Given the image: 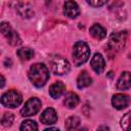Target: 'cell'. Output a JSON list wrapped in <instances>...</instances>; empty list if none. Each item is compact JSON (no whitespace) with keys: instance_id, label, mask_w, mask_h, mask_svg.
<instances>
[{"instance_id":"obj_1","label":"cell","mask_w":131,"mask_h":131,"mask_svg":"<svg viewBox=\"0 0 131 131\" xmlns=\"http://www.w3.org/2000/svg\"><path fill=\"white\" fill-rule=\"evenodd\" d=\"M29 79L36 87H43L49 79V72L45 64L35 63L29 70Z\"/></svg>"},{"instance_id":"obj_2","label":"cell","mask_w":131,"mask_h":131,"mask_svg":"<svg viewBox=\"0 0 131 131\" xmlns=\"http://www.w3.org/2000/svg\"><path fill=\"white\" fill-rule=\"evenodd\" d=\"M72 55H73V61L77 67L85 63L90 55V49L88 44L84 41H77L74 44Z\"/></svg>"},{"instance_id":"obj_3","label":"cell","mask_w":131,"mask_h":131,"mask_svg":"<svg viewBox=\"0 0 131 131\" xmlns=\"http://www.w3.org/2000/svg\"><path fill=\"white\" fill-rule=\"evenodd\" d=\"M48 63L51 72L55 75H64L70 71V63L69 61L60 55L53 54L48 58Z\"/></svg>"},{"instance_id":"obj_4","label":"cell","mask_w":131,"mask_h":131,"mask_svg":"<svg viewBox=\"0 0 131 131\" xmlns=\"http://www.w3.org/2000/svg\"><path fill=\"white\" fill-rule=\"evenodd\" d=\"M126 41H127L126 31H120V32L113 33L110 36V39L107 42V48L111 52L116 54V53L120 52L125 47Z\"/></svg>"},{"instance_id":"obj_5","label":"cell","mask_w":131,"mask_h":131,"mask_svg":"<svg viewBox=\"0 0 131 131\" xmlns=\"http://www.w3.org/2000/svg\"><path fill=\"white\" fill-rule=\"evenodd\" d=\"M23 101V96L16 90H8L1 97V103L5 107H16Z\"/></svg>"},{"instance_id":"obj_6","label":"cell","mask_w":131,"mask_h":131,"mask_svg":"<svg viewBox=\"0 0 131 131\" xmlns=\"http://www.w3.org/2000/svg\"><path fill=\"white\" fill-rule=\"evenodd\" d=\"M41 108V101L37 97L30 98L24 105V107L20 110V115L23 117H31L36 115Z\"/></svg>"},{"instance_id":"obj_7","label":"cell","mask_w":131,"mask_h":131,"mask_svg":"<svg viewBox=\"0 0 131 131\" xmlns=\"http://www.w3.org/2000/svg\"><path fill=\"white\" fill-rule=\"evenodd\" d=\"M1 32H2L3 36L7 39L8 43L10 45L17 46V45H19L21 43L18 34L10 27V25L8 23H4V21L1 23Z\"/></svg>"},{"instance_id":"obj_8","label":"cell","mask_w":131,"mask_h":131,"mask_svg":"<svg viewBox=\"0 0 131 131\" xmlns=\"http://www.w3.org/2000/svg\"><path fill=\"white\" fill-rule=\"evenodd\" d=\"M129 103H130V97L123 93L116 94L112 98V104L117 110H123V108L127 107L129 105Z\"/></svg>"},{"instance_id":"obj_9","label":"cell","mask_w":131,"mask_h":131,"mask_svg":"<svg viewBox=\"0 0 131 131\" xmlns=\"http://www.w3.org/2000/svg\"><path fill=\"white\" fill-rule=\"evenodd\" d=\"M63 13L70 18H76L80 14L78 4L73 0H68L63 5Z\"/></svg>"},{"instance_id":"obj_10","label":"cell","mask_w":131,"mask_h":131,"mask_svg":"<svg viewBox=\"0 0 131 131\" xmlns=\"http://www.w3.org/2000/svg\"><path fill=\"white\" fill-rule=\"evenodd\" d=\"M40 121L41 123L45 125H52L57 121V115L56 112L52 107L46 108L40 116Z\"/></svg>"},{"instance_id":"obj_11","label":"cell","mask_w":131,"mask_h":131,"mask_svg":"<svg viewBox=\"0 0 131 131\" xmlns=\"http://www.w3.org/2000/svg\"><path fill=\"white\" fill-rule=\"evenodd\" d=\"M90 64H91V68L93 69V71L96 74L102 73V71L104 70V66H105L104 59H103V57L100 53H95L93 55V57L90 60Z\"/></svg>"},{"instance_id":"obj_12","label":"cell","mask_w":131,"mask_h":131,"mask_svg":"<svg viewBox=\"0 0 131 131\" xmlns=\"http://www.w3.org/2000/svg\"><path fill=\"white\" fill-rule=\"evenodd\" d=\"M64 91H66V86H64V84H63L62 82H60V81H57V82L53 83V84L50 86V88H49V94H50V96H51L52 98H54V99L59 98V97L64 93Z\"/></svg>"},{"instance_id":"obj_13","label":"cell","mask_w":131,"mask_h":131,"mask_svg":"<svg viewBox=\"0 0 131 131\" xmlns=\"http://www.w3.org/2000/svg\"><path fill=\"white\" fill-rule=\"evenodd\" d=\"M131 87V74L129 72H123L117 82V89L127 90Z\"/></svg>"},{"instance_id":"obj_14","label":"cell","mask_w":131,"mask_h":131,"mask_svg":"<svg viewBox=\"0 0 131 131\" xmlns=\"http://www.w3.org/2000/svg\"><path fill=\"white\" fill-rule=\"evenodd\" d=\"M91 83H92V79L89 76V74L86 71H82L80 73V75L78 76V79H77V86H78V88H80V89L86 88V87L90 86Z\"/></svg>"},{"instance_id":"obj_15","label":"cell","mask_w":131,"mask_h":131,"mask_svg":"<svg viewBox=\"0 0 131 131\" xmlns=\"http://www.w3.org/2000/svg\"><path fill=\"white\" fill-rule=\"evenodd\" d=\"M89 33H90V35H91L94 39H97V40H101V39H103V38L106 36V31H105V29H104L102 26L98 25V24H94V25L90 28Z\"/></svg>"},{"instance_id":"obj_16","label":"cell","mask_w":131,"mask_h":131,"mask_svg":"<svg viewBox=\"0 0 131 131\" xmlns=\"http://www.w3.org/2000/svg\"><path fill=\"white\" fill-rule=\"evenodd\" d=\"M80 99H79V96L74 93V92H69L66 94L64 96V100H63V103L67 107L69 108H74L78 105Z\"/></svg>"},{"instance_id":"obj_17","label":"cell","mask_w":131,"mask_h":131,"mask_svg":"<svg viewBox=\"0 0 131 131\" xmlns=\"http://www.w3.org/2000/svg\"><path fill=\"white\" fill-rule=\"evenodd\" d=\"M16 53H17V56L19 57V59L24 60V61L30 60L34 56V51L30 48H27V47L26 48H19Z\"/></svg>"},{"instance_id":"obj_18","label":"cell","mask_w":131,"mask_h":131,"mask_svg":"<svg viewBox=\"0 0 131 131\" xmlns=\"http://www.w3.org/2000/svg\"><path fill=\"white\" fill-rule=\"evenodd\" d=\"M80 126V119L78 117H70L66 120V128L68 130H76Z\"/></svg>"},{"instance_id":"obj_19","label":"cell","mask_w":131,"mask_h":131,"mask_svg":"<svg viewBox=\"0 0 131 131\" xmlns=\"http://www.w3.org/2000/svg\"><path fill=\"white\" fill-rule=\"evenodd\" d=\"M21 131H35V130H38V125L35 121H32V120H26L21 123L20 125V128H19Z\"/></svg>"},{"instance_id":"obj_20","label":"cell","mask_w":131,"mask_h":131,"mask_svg":"<svg viewBox=\"0 0 131 131\" xmlns=\"http://www.w3.org/2000/svg\"><path fill=\"white\" fill-rule=\"evenodd\" d=\"M121 127L123 130L131 131V111L124 115L121 119Z\"/></svg>"},{"instance_id":"obj_21","label":"cell","mask_w":131,"mask_h":131,"mask_svg":"<svg viewBox=\"0 0 131 131\" xmlns=\"http://www.w3.org/2000/svg\"><path fill=\"white\" fill-rule=\"evenodd\" d=\"M14 120V116L11 113H5L1 119V124L4 127H9Z\"/></svg>"},{"instance_id":"obj_22","label":"cell","mask_w":131,"mask_h":131,"mask_svg":"<svg viewBox=\"0 0 131 131\" xmlns=\"http://www.w3.org/2000/svg\"><path fill=\"white\" fill-rule=\"evenodd\" d=\"M87 3L93 7H99V6H102L104 5L108 0H86Z\"/></svg>"},{"instance_id":"obj_23","label":"cell","mask_w":131,"mask_h":131,"mask_svg":"<svg viewBox=\"0 0 131 131\" xmlns=\"http://www.w3.org/2000/svg\"><path fill=\"white\" fill-rule=\"evenodd\" d=\"M4 83H5L4 77H3V76H1V87H3V86H4Z\"/></svg>"}]
</instances>
